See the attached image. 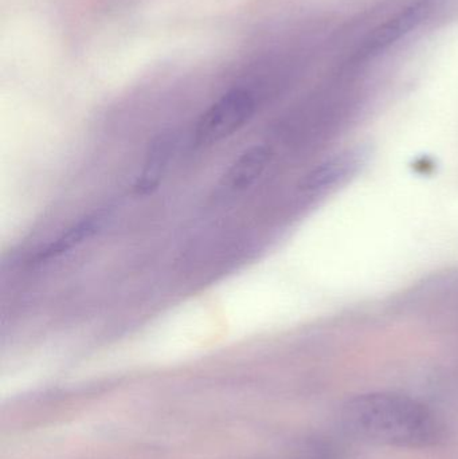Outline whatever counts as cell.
<instances>
[{"label":"cell","mask_w":458,"mask_h":459,"mask_svg":"<svg viewBox=\"0 0 458 459\" xmlns=\"http://www.w3.org/2000/svg\"><path fill=\"white\" fill-rule=\"evenodd\" d=\"M341 418L350 434L384 446L424 449L445 436L443 423L427 404L398 394L357 396L347 402Z\"/></svg>","instance_id":"1"},{"label":"cell","mask_w":458,"mask_h":459,"mask_svg":"<svg viewBox=\"0 0 458 459\" xmlns=\"http://www.w3.org/2000/svg\"><path fill=\"white\" fill-rule=\"evenodd\" d=\"M255 112L253 94L245 89H233L223 94L201 116L194 132V142L198 147L217 144L246 126Z\"/></svg>","instance_id":"2"},{"label":"cell","mask_w":458,"mask_h":459,"mask_svg":"<svg viewBox=\"0 0 458 459\" xmlns=\"http://www.w3.org/2000/svg\"><path fill=\"white\" fill-rule=\"evenodd\" d=\"M177 139L174 134H163L153 140L145 158L142 172L134 185V194L147 196L155 193L171 166L177 153Z\"/></svg>","instance_id":"3"},{"label":"cell","mask_w":458,"mask_h":459,"mask_svg":"<svg viewBox=\"0 0 458 459\" xmlns=\"http://www.w3.org/2000/svg\"><path fill=\"white\" fill-rule=\"evenodd\" d=\"M362 151H347L320 164L304 179L303 190L319 194L347 182L363 164Z\"/></svg>","instance_id":"4"},{"label":"cell","mask_w":458,"mask_h":459,"mask_svg":"<svg viewBox=\"0 0 458 459\" xmlns=\"http://www.w3.org/2000/svg\"><path fill=\"white\" fill-rule=\"evenodd\" d=\"M107 218L108 215L105 214V212H96V214L83 218L80 222L75 223L74 226L67 230L66 232L59 235L53 242L45 246L42 250L38 251V253L32 256L30 264H46V262L51 261V259L59 258V256L70 253V251L77 248L78 246L85 243L86 240L93 238L94 235L99 234L101 229L104 228Z\"/></svg>","instance_id":"5"},{"label":"cell","mask_w":458,"mask_h":459,"mask_svg":"<svg viewBox=\"0 0 458 459\" xmlns=\"http://www.w3.org/2000/svg\"><path fill=\"white\" fill-rule=\"evenodd\" d=\"M271 160V151L264 145H255L236 159L222 179V187L233 193H241L252 187L265 171Z\"/></svg>","instance_id":"6"},{"label":"cell","mask_w":458,"mask_h":459,"mask_svg":"<svg viewBox=\"0 0 458 459\" xmlns=\"http://www.w3.org/2000/svg\"><path fill=\"white\" fill-rule=\"evenodd\" d=\"M429 13V7L427 3H419V4L413 5L408 10L401 13L400 15L395 16L392 21L385 23L384 26L379 27L367 43V51H379L381 48H387V46L394 43L395 40L402 38L403 35L410 32L411 30L416 29Z\"/></svg>","instance_id":"7"}]
</instances>
